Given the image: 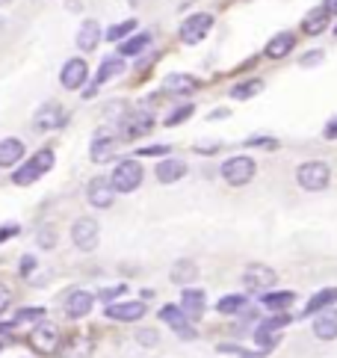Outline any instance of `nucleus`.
Wrapping results in <instances>:
<instances>
[{
  "label": "nucleus",
  "mask_w": 337,
  "mask_h": 358,
  "mask_svg": "<svg viewBox=\"0 0 337 358\" xmlns=\"http://www.w3.org/2000/svg\"><path fill=\"white\" fill-rule=\"evenodd\" d=\"M329 178H331V169L322 160L302 163L299 172H296V181H299V187L308 189V193H320V189H326L329 187Z\"/></svg>",
  "instance_id": "nucleus-1"
},
{
  "label": "nucleus",
  "mask_w": 337,
  "mask_h": 358,
  "mask_svg": "<svg viewBox=\"0 0 337 358\" xmlns=\"http://www.w3.org/2000/svg\"><path fill=\"white\" fill-rule=\"evenodd\" d=\"M50 166H54V151L45 148V151H38V155H33V160L18 166V172L12 175V181H15L18 187H27V184L36 181V178H42Z\"/></svg>",
  "instance_id": "nucleus-2"
},
{
  "label": "nucleus",
  "mask_w": 337,
  "mask_h": 358,
  "mask_svg": "<svg viewBox=\"0 0 337 358\" xmlns=\"http://www.w3.org/2000/svg\"><path fill=\"white\" fill-rule=\"evenodd\" d=\"M110 181L115 187V193H134V189L142 184V166L136 160H124L113 169Z\"/></svg>",
  "instance_id": "nucleus-3"
},
{
  "label": "nucleus",
  "mask_w": 337,
  "mask_h": 358,
  "mask_svg": "<svg viewBox=\"0 0 337 358\" xmlns=\"http://www.w3.org/2000/svg\"><path fill=\"white\" fill-rule=\"evenodd\" d=\"M222 178L231 187H243L254 178V160L252 157H231L228 163H222Z\"/></svg>",
  "instance_id": "nucleus-4"
},
{
  "label": "nucleus",
  "mask_w": 337,
  "mask_h": 358,
  "mask_svg": "<svg viewBox=\"0 0 337 358\" xmlns=\"http://www.w3.org/2000/svg\"><path fill=\"white\" fill-rule=\"evenodd\" d=\"M98 234H101V228H98V222L92 220V216H83V220H77L74 228H71L74 246L83 249V252H92L98 246Z\"/></svg>",
  "instance_id": "nucleus-5"
},
{
  "label": "nucleus",
  "mask_w": 337,
  "mask_h": 358,
  "mask_svg": "<svg viewBox=\"0 0 337 358\" xmlns=\"http://www.w3.org/2000/svg\"><path fill=\"white\" fill-rule=\"evenodd\" d=\"M213 27V18L207 15V12H199V15H189L184 21V27H180V39H184L187 45H199L207 33H210Z\"/></svg>",
  "instance_id": "nucleus-6"
},
{
  "label": "nucleus",
  "mask_w": 337,
  "mask_h": 358,
  "mask_svg": "<svg viewBox=\"0 0 337 358\" xmlns=\"http://www.w3.org/2000/svg\"><path fill=\"white\" fill-rule=\"evenodd\" d=\"M89 78V66L83 59H69L66 66H62V74H59V83L66 89H80Z\"/></svg>",
  "instance_id": "nucleus-7"
},
{
  "label": "nucleus",
  "mask_w": 337,
  "mask_h": 358,
  "mask_svg": "<svg viewBox=\"0 0 337 358\" xmlns=\"http://www.w3.org/2000/svg\"><path fill=\"white\" fill-rule=\"evenodd\" d=\"M160 320L172 326L180 338H187V341L196 338V331H192V326H189V320H187V311H184V308H175V305H168V308L160 311Z\"/></svg>",
  "instance_id": "nucleus-8"
},
{
  "label": "nucleus",
  "mask_w": 337,
  "mask_h": 358,
  "mask_svg": "<svg viewBox=\"0 0 337 358\" xmlns=\"http://www.w3.org/2000/svg\"><path fill=\"white\" fill-rule=\"evenodd\" d=\"M92 305H95V296L89 290H71L69 299H66V314L80 320V317H86L89 311H92Z\"/></svg>",
  "instance_id": "nucleus-9"
},
{
  "label": "nucleus",
  "mask_w": 337,
  "mask_h": 358,
  "mask_svg": "<svg viewBox=\"0 0 337 358\" xmlns=\"http://www.w3.org/2000/svg\"><path fill=\"white\" fill-rule=\"evenodd\" d=\"M113 193H115V187H113V181H107V178H95V181L89 184V189H86L89 204H95V208H110Z\"/></svg>",
  "instance_id": "nucleus-10"
},
{
  "label": "nucleus",
  "mask_w": 337,
  "mask_h": 358,
  "mask_svg": "<svg viewBox=\"0 0 337 358\" xmlns=\"http://www.w3.org/2000/svg\"><path fill=\"white\" fill-rule=\"evenodd\" d=\"M314 335L320 341H334L337 338V308H322L314 320Z\"/></svg>",
  "instance_id": "nucleus-11"
},
{
  "label": "nucleus",
  "mask_w": 337,
  "mask_h": 358,
  "mask_svg": "<svg viewBox=\"0 0 337 358\" xmlns=\"http://www.w3.org/2000/svg\"><path fill=\"white\" fill-rule=\"evenodd\" d=\"M107 314L110 320H124V323H134V320H139V317H145V305L142 302H113V305H107Z\"/></svg>",
  "instance_id": "nucleus-12"
},
{
  "label": "nucleus",
  "mask_w": 337,
  "mask_h": 358,
  "mask_svg": "<svg viewBox=\"0 0 337 358\" xmlns=\"http://www.w3.org/2000/svg\"><path fill=\"white\" fill-rule=\"evenodd\" d=\"M115 134L113 131H98L95 139H92V160L95 163H107L113 155H115Z\"/></svg>",
  "instance_id": "nucleus-13"
},
{
  "label": "nucleus",
  "mask_w": 337,
  "mask_h": 358,
  "mask_svg": "<svg viewBox=\"0 0 337 358\" xmlns=\"http://www.w3.org/2000/svg\"><path fill=\"white\" fill-rule=\"evenodd\" d=\"M243 281L249 287H254V290H266V287H272L278 281V275L269 270V266H264V264H254V266H249L245 270V275H243Z\"/></svg>",
  "instance_id": "nucleus-14"
},
{
  "label": "nucleus",
  "mask_w": 337,
  "mask_h": 358,
  "mask_svg": "<svg viewBox=\"0 0 337 358\" xmlns=\"http://www.w3.org/2000/svg\"><path fill=\"white\" fill-rule=\"evenodd\" d=\"M66 124V113H62L59 104H45L42 110L36 113V127L38 131H54V127Z\"/></svg>",
  "instance_id": "nucleus-15"
},
{
  "label": "nucleus",
  "mask_w": 337,
  "mask_h": 358,
  "mask_svg": "<svg viewBox=\"0 0 337 358\" xmlns=\"http://www.w3.org/2000/svg\"><path fill=\"white\" fill-rule=\"evenodd\" d=\"M33 347L36 350H42V352H54L57 350V343H59V331L54 326H38L33 329Z\"/></svg>",
  "instance_id": "nucleus-16"
},
{
  "label": "nucleus",
  "mask_w": 337,
  "mask_h": 358,
  "mask_svg": "<svg viewBox=\"0 0 337 358\" xmlns=\"http://www.w3.org/2000/svg\"><path fill=\"white\" fill-rule=\"evenodd\" d=\"M24 157V143L21 139H3V143H0V166H3V169H9V166H15L18 160Z\"/></svg>",
  "instance_id": "nucleus-17"
},
{
  "label": "nucleus",
  "mask_w": 337,
  "mask_h": 358,
  "mask_svg": "<svg viewBox=\"0 0 337 358\" xmlns=\"http://www.w3.org/2000/svg\"><path fill=\"white\" fill-rule=\"evenodd\" d=\"M184 175H187V163H180V160H163L157 166V181L160 184H175Z\"/></svg>",
  "instance_id": "nucleus-18"
},
{
  "label": "nucleus",
  "mask_w": 337,
  "mask_h": 358,
  "mask_svg": "<svg viewBox=\"0 0 337 358\" xmlns=\"http://www.w3.org/2000/svg\"><path fill=\"white\" fill-rule=\"evenodd\" d=\"M101 42V24L98 21H86L80 33H77V48L80 50H95Z\"/></svg>",
  "instance_id": "nucleus-19"
},
{
  "label": "nucleus",
  "mask_w": 337,
  "mask_h": 358,
  "mask_svg": "<svg viewBox=\"0 0 337 358\" xmlns=\"http://www.w3.org/2000/svg\"><path fill=\"white\" fill-rule=\"evenodd\" d=\"M329 15L331 12L326 9V6H320V9H310L308 15H305V21H302V27H305V33H310V36H317V33H322L329 27Z\"/></svg>",
  "instance_id": "nucleus-20"
},
{
  "label": "nucleus",
  "mask_w": 337,
  "mask_h": 358,
  "mask_svg": "<svg viewBox=\"0 0 337 358\" xmlns=\"http://www.w3.org/2000/svg\"><path fill=\"white\" fill-rule=\"evenodd\" d=\"M180 308H184L192 320L201 317V311H204V293L196 290V287H184V296H180Z\"/></svg>",
  "instance_id": "nucleus-21"
},
{
  "label": "nucleus",
  "mask_w": 337,
  "mask_h": 358,
  "mask_svg": "<svg viewBox=\"0 0 337 358\" xmlns=\"http://www.w3.org/2000/svg\"><path fill=\"white\" fill-rule=\"evenodd\" d=\"M293 45H296L293 33H278L275 39H269V45H266V57H272V59H281V57H287Z\"/></svg>",
  "instance_id": "nucleus-22"
},
{
  "label": "nucleus",
  "mask_w": 337,
  "mask_h": 358,
  "mask_svg": "<svg viewBox=\"0 0 337 358\" xmlns=\"http://www.w3.org/2000/svg\"><path fill=\"white\" fill-rule=\"evenodd\" d=\"M331 302H337V287H326V290H320L317 296H310V302L305 305V317H310V314H317V311H322V308H329Z\"/></svg>",
  "instance_id": "nucleus-23"
},
{
  "label": "nucleus",
  "mask_w": 337,
  "mask_h": 358,
  "mask_svg": "<svg viewBox=\"0 0 337 358\" xmlns=\"http://www.w3.org/2000/svg\"><path fill=\"white\" fill-rule=\"evenodd\" d=\"M196 86H199V80L189 78V74H168V78L163 80L166 92H192Z\"/></svg>",
  "instance_id": "nucleus-24"
},
{
  "label": "nucleus",
  "mask_w": 337,
  "mask_h": 358,
  "mask_svg": "<svg viewBox=\"0 0 337 358\" xmlns=\"http://www.w3.org/2000/svg\"><path fill=\"white\" fill-rule=\"evenodd\" d=\"M122 71H124V59L122 57H107L101 62V69H98V83H107L113 78H119Z\"/></svg>",
  "instance_id": "nucleus-25"
},
{
  "label": "nucleus",
  "mask_w": 337,
  "mask_h": 358,
  "mask_svg": "<svg viewBox=\"0 0 337 358\" xmlns=\"http://www.w3.org/2000/svg\"><path fill=\"white\" fill-rule=\"evenodd\" d=\"M151 127H154V119L148 113H134V116L127 119V136H142V134H148Z\"/></svg>",
  "instance_id": "nucleus-26"
},
{
  "label": "nucleus",
  "mask_w": 337,
  "mask_h": 358,
  "mask_svg": "<svg viewBox=\"0 0 337 358\" xmlns=\"http://www.w3.org/2000/svg\"><path fill=\"white\" fill-rule=\"evenodd\" d=\"M151 45V36L148 33H139V36H134V39H127V42H122V48H119V54L122 57H136V54H142Z\"/></svg>",
  "instance_id": "nucleus-27"
},
{
  "label": "nucleus",
  "mask_w": 337,
  "mask_h": 358,
  "mask_svg": "<svg viewBox=\"0 0 337 358\" xmlns=\"http://www.w3.org/2000/svg\"><path fill=\"white\" fill-rule=\"evenodd\" d=\"M199 270H196V264H189V261H180L172 266V281H178V285H184V281H196Z\"/></svg>",
  "instance_id": "nucleus-28"
},
{
  "label": "nucleus",
  "mask_w": 337,
  "mask_h": 358,
  "mask_svg": "<svg viewBox=\"0 0 337 358\" xmlns=\"http://www.w3.org/2000/svg\"><path fill=\"white\" fill-rule=\"evenodd\" d=\"M293 299H296L293 293H266V296H264V305H266L269 311H281V308H287Z\"/></svg>",
  "instance_id": "nucleus-29"
},
{
  "label": "nucleus",
  "mask_w": 337,
  "mask_h": 358,
  "mask_svg": "<svg viewBox=\"0 0 337 358\" xmlns=\"http://www.w3.org/2000/svg\"><path fill=\"white\" fill-rule=\"evenodd\" d=\"M243 305H245V296H222L219 299V314H237V311H243Z\"/></svg>",
  "instance_id": "nucleus-30"
},
{
  "label": "nucleus",
  "mask_w": 337,
  "mask_h": 358,
  "mask_svg": "<svg viewBox=\"0 0 337 358\" xmlns=\"http://www.w3.org/2000/svg\"><path fill=\"white\" fill-rule=\"evenodd\" d=\"M261 92V80H249V83H240V86H234L231 89V98H252V95H257Z\"/></svg>",
  "instance_id": "nucleus-31"
},
{
  "label": "nucleus",
  "mask_w": 337,
  "mask_h": 358,
  "mask_svg": "<svg viewBox=\"0 0 337 358\" xmlns=\"http://www.w3.org/2000/svg\"><path fill=\"white\" fill-rule=\"evenodd\" d=\"M134 30H136V21H122V24H115V27L107 30V39L110 42H119V39H124V36L134 33Z\"/></svg>",
  "instance_id": "nucleus-32"
},
{
  "label": "nucleus",
  "mask_w": 337,
  "mask_h": 358,
  "mask_svg": "<svg viewBox=\"0 0 337 358\" xmlns=\"http://www.w3.org/2000/svg\"><path fill=\"white\" fill-rule=\"evenodd\" d=\"M192 116V104H184V107H178V110H172V116L166 119V124L168 127H175V124H180L184 119H189Z\"/></svg>",
  "instance_id": "nucleus-33"
},
{
  "label": "nucleus",
  "mask_w": 337,
  "mask_h": 358,
  "mask_svg": "<svg viewBox=\"0 0 337 358\" xmlns=\"http://www.w3.org/2000/svg\"><path fill=\"white\" fill-rule=\"evenodd\" d=\"M38 246H42V249H54L57 246L54 228H42V231H38Z\"/></svg>",
  "instance_id": "nucleus-34"
},
{
  "label": "nucleus",
  "mask_w": 337,
  "mask_h": 358,
  "mask_svg": "<svg viewBox=\"0 0 337 358\" xmlns=\"http://www.w3.org/2000/svg\"><path fill=\"white\" fill-rule=\"evenodd\" d=\"M136 341H139V343H145V347H154V343L160 341V335H157L154 329H139V331H136Z\"/></svg>",
  "instance_id": "nucleus-35"
},
{
  "label": "nucleus",
  "mask_w": 337,
  "mask_h": 358,
  "mask_svg": "<svg viewBox=\"0 0 337 358\" xmlns=\"http://www.w3.org/2000/svg\"><path fill=\"white\" fill-rule=\"evenodd\" d=\"M142 157H163L168 155V145H148V148H139Z\"/></svg>",
  "instance_id": "nucleus-36"
},
{
  "label": "nucleus",
  "mask_w": 337,
  "mask_h": 358,
  "mask_svg": "<svg viewBox=\"0 0 337 358\" xmlns=\"http://www.w3.org/2000/svg\"><path fill=\"white\" fill-rule=\"evenodd\" d=\"M42 314H45L42 308H24V311L15 314V323H24V320H36V317H42Z\"/></svg>",
  "instance_id": "nucleus-37"
},
{
  "label": "nucleus",
  "mask_w": 337,
  "mask_h": 358,
  "mask_svg": "<svg viewBox=\"0 0 337 358\" xmlns=\"http://www.w3.org/2000/svg\"><path fill=\"white\" fill-rule=\"evenodd\" d=\"M219 352H234V355H240V358H261V355H254V352H245V350H240V347H228V343H222V347H219Z\"/></svg>",
  "instance_id": "nucleus-38"
},
{
  "label": "nucleus",
  "mask_w": 337,
  "mask_h": 358,
  "mask_svg": "<svg viewBox=\"0 0 337 358\" xmlns=\"http://www.w3.org/2000/svg\"><path fill=\"white\" fill-rule=\"evenodd\" d=\"M12 326H18V323H3V326H0V350H3L6 343L12 341Z\"/></svg>",
  "instance_id": "nucleus-39"
},
{
  "label": "nucleus",
  "mask_w": 337,
  "mask_h": 358,
  "mask_svg": "<svg viewBox=\"0 0 337 358\" xmlns=\"http://www.w3.org/2000/svg\"><path fill=\"white\" fill-rule=\"evenodd\" d=\"M281 326H287V317H284V314H281V317H275V320H266V323H264L261 329H266V331H278Z\"/></svg>",
  "instance_id": "nucleus-40"
},
{
  "label": "nucleus",
  "mask_w": 337,
  "mask_h": 358,
  "mask_svg": "<svg viewBox=\"0 0 337 358\" xmlns=\"http://www.w3.org/2000/svg\"><path fill=\"white\" fill-rule=\"evenodd\" d=\"M122 293H124V285H115V287H107V290H101V296L107 299V302H113L115 296H122Z\"/></svg>",
  "instance_id": "nucleus-41"
},
{
  "label": "nucleus",
  "mask_w": 337,
  "mask_h": 358,
  "mask_svg": "<svg viewBox=\"0 0 337 358\" xmlns=\"http://www.w3.org/2000/svg\"><path fill=\"white\" fill-rule=\"evenodd\" d=\"M317 62H322V50H314V54L302 57V66H317Z\"/></svg>",
  "instance_id": "nucleus-42"
},
{
  "label": "nucleus",
  "mask_w": 337,
  "mask_h": 358,
  "mask_svg": "<svg viewBox=\"0 0 337 358\" xmlns=\"http://www.w3.org/2000/svg\"><path fill=\"white\" fill-rule=\"evenodd\" d=\"M12 234H18V225H3V228H0V243L9 240Z\"/></svg>",
  "instance_id": "nucleus-43"
},
{
  "label": "nucleus",
  "mask_w": 337,
  "mask_h": 358,
  "mask_svg": "<svg viewBox=\"0 0 337 358\" xmlns=\"http://www.w3.org/2000/svg\"><path fill=\"white\" fill-rule=\"evenodd\" d=\"M326 139H337V116L326 124Z\"/></svg>",
  "instance_id": "nucleus-44"
},
{
  "label": "nucleus",
  "mask_w": 337,
  "mask_h": 358,
  "mask_svg": "<svg viewBox=\"0 0 337 358\" xmlns=\"http://www.w3.org/2000/svg\"><path fill=\"white\" fill-rule=\"evenodd\" d=\"M9 299H12V296H9V290H6L3 285H0V311H6V305H9Z\"/></svg>",
  "instance_id": "nucleus-45"
},
{
  "label": "nucleus",
  "mask_w": 337,
  "mask_h": 358,
  "mask_svg": "<svg viewBox=\"0 0 337 358\" xmlns=\"http://www.w3.org/2000/svg\"><path fill=\"white\" fill-rule=\"evenodd\" d=\"M326 9L331 12V15H337V0H326Z\"/></svg>",
  "instance_id": "nucleus-46"
},
{
  "label": "nucleus",
  "mask_w": 337,
  "mask_h": 358,
  "mask_svg": "<svg viewBox=\"0 0 337 358\" xmlns=\"http://www.w3.org/2000/svg\"><path fill=\"white\" fill-rule=\"evenodd\" d=\"M33 264H36L33 258H24V273H30V270H33Z\"/></svg>",
  "instance_id": "nucleus-47"
},
{
  "label": "nucleus",
  "mask_w": 337,
  "mask_h": 358,
  "mask_svg": "<svg viewBox=\"0 0 337 358\" xmlns=\"http://www.w3.org/2000/svg\"><path fill=\"white\" fill-rule=\"evenodd\" d=\"M6 3H12V0H0V6H6Z\"/></svg>",
  "instance_id": "nucleus-48"
},
{
  "label": "nucleus",
  "mask_w": 337,
  "mask_h": 358,
  "mask_svg": "<svg viewBox=\"0 0 337 358\" xmlns=\"http://www.w3.org/2000/svg\"><path fill=\"white\" fill-rule=\"evenodd\" d=\"M334 33H337V30H334Z\"/></svg>",
  "instance_id": "nucleus-49"
}]
</instances>
